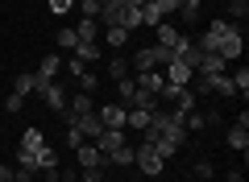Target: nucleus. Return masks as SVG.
I'll list each match as a JSON object with an SVG mask.
<instances>
[{
	"label": "nucleus",
	"instance_id": "nucleus-1",
	"mask_svg": "<svg viewBox=\"0 0 249 182\" xmlns=\"http://www.w3.org/2000/svg\"><path fill=\"white\" fill-rule=\"evenodd\" d=\"M170 58H175V54L162 50V46H145V50L133 54V62H129V75H142V70H162Z\"/></svg>",
	"mask_w": 249,
	"mask_h": 182
},
{
	"label": "nucleus",
	"instance_id": "nucleus-2",
	"mask_svg": "<svg viewBox=\"0 0 249 182\" xmlns=\"http://www.w3.org/2000/svg\"><path fill=\"white\" fill-rule=\"evenodd\" d=\"M133 165H137L142 174H150V178H158V174L166 170V162H162V157L154 153V145H145V141L137 145V157H133Z\"/></svg>",
	"mask_w": 249,
	"mask_h": 182
},
{
	"label": "nucleus",
	"instance_id": "nucleus-3",
	"mask_svg": "<svg viewBox=\"0 0 249 182\" xmlns=\"http://www.w3.org/2000/svg\"><path fill=\"white\" fill-rule=\"evenodd\" d=\"M37 91H42V99H46V108H50V112H67V87L62 83H42L37 87Z\"/></svg>",
	"mask_w": 249,
	"mask_h": 182
},
{
	"label": "nucleus",
	"instance_id": "nucleus-4",
	"mask_svg": "<svg viewBox=\"0 0 249 182\" xmlns=\"http://www.w3.org/2000/svg\"><path fill=\"white\" fill-rule=\"evenodd\" d=\"M162 75H166V83H170V87H191V79H196V70H191V66H183L178 58H170L166 66H162Z\"/></svg>",
	"mask_w": 249,
	"mask_h": 182
},
{
	"label": "nucleus",
	"instance_id": "nucleus-5",
	"mask_svg": "<svg viewBox=\"0 0 249 182\" xmlns=\"http://www.w3.org/2000/svg\"><path fill=\"white\" fill-rule=\"evenodd\" d=\"M96 116H100V124H104V129H124L129 108H124V104H104V108H96Z\"/></svg>",
	"mask_w": 249,
	"mask_h": 182
},
{
	"label": "nucleus",
	"instance_id": "nucleus-6",
	"mask_svg": "<svg viewBox=\"0 0 249 182\" xmlns=\"http://www.w3.org/2000/svg\"><path fill=\"white\" fill-rule=\"evenodd\" d=\"M170 108H175L178 116H187V112H196V108H199V96L191 91V87H175V96H170Z\"/></svg>",
	"mask_w": 249,
	"mask_h": 182
},
{
	"label": "nucleus",
	"instance_id": "nucleus-7",
	"mask_svg": "<svg viewBox=\"0 0 249 182\" xmlns=\"http://www.w3.org/2000/svg\"><path fill=\"white\" fill-rule=\"evenodd\" d=\"M75 165H79V170H91V165H104V153L96 149V141H83V145L75 149Z\"/></svg>",
	"mask_w": 249,
	"mask_h": 182
},
{
	"label": "nucleus",
	"instance_id": "nucleus-8",
	"mask_svg": "<svg viewBox=\"0 0 249 182\" xmlns=\"http://www.w3.org/2000/svg\"><path fill=\"white\" fill-rule=\"evenodd\" d=\"M216 54H220L224 62H232V58H241V54H245V29H241V33H229V37H224L220 46H216Z\"/></svg>",
	"mask_w": 249,
	"mask_h": 182
},
{
	"label": "nucleus",
	"instance_id": "nucleus-9",
	"mask_svg": "<svg viewBox=\"0 0 249 182\" xmlns=\"http://www.w3.org/2000/svg\"><path fill=\"white\" fill-rule=\"evenodd\" d=\"M175 58L183 62V66H191V70H199V62H204V50H199V46L191 42V37H183V46H178V50H175Z\"/></svg>",
	"mask_w": 249,
	"mask_h": 182
},
{
	"label": "nucleus",
	"instance_id": "nucleus-10",
	"mask_svg": "<svg viewBox=\"0 0 249 182\" xmlns=\"http://www.w3.org/2000/svg\"><path fill=\"white\" fill-rule=\"evenodd\" d=\"M154 33H158V46H162V50H170V54H175L178 46H183V37H187V33H178L175 25H166V21H162V25H154Z\"/></svg>",
	"mask_w": 249,
	"mask_h": 182
},
{
	"label": "nucleus",
	"instance_id": "nucleus-11",
	"mask_svg": "<svg viewBox=\"0 0 249 182\" xmlns=\"http://www.w3.org/2000/svg\"><path fill=\"white\" fill-rule=\"evenodd\" d=\"M71 124L83 132V141H96L100 132H104V124H100V116H96V112H83V116H75Z\"/></svg>",
	"mask_w": 249,
	"mask_h": 182
},
{
	"label": "nucleus",
	"instance_id": "nucleus-12",
	"mask_svg": "<svg viewBox=\"0 0 249 182\" xmlns=\"http://www.w3.org/2000/svg\"><path fill=\"white\" fill-rule=\"evenodd\" d=\"M121 145H129V141H124V129H104V132H100V137H96V149H100V153H112V149H121Z\"/></svg>",
	"mask_w": 249,
	"mask_h": 182
},
{
	"label": "nucleus",
	"instance_id": "nucleus-13",
	"mask_svg": "<svg viewBox=\"0 0 249 182\" xmlns=\"http://www.w3.org/2000/svg\"><path fill=\"white\" fill-rule=\"evenodd\" d=\"M100 37H104L100 46H108V50H124V46H129V29H121V25H104Z\"/></svg>",
	"mask_w": 249,
	"mask_h": 182
},
{
	"label": "nucleus",
	"instance_id": "nucleus-14",
	"mask_svg": "<svg viewBox=\"0 0 249 182\" xmlns=\"http://www.w3.org/2000/svg\"><path fill=\"white\" fill-rule=\"evenodd\" d=\"M224 141H229L232 153H249V129H245V124H232V129L224 132Z\"/></svg>",
	"mask_w": 249,
	"mask_h": 182
},
{
	"label": "nucleus",
	"instance_id": "nucleus-15",
	"mask_svg": "<svg viewBox=\"0 0 249 182\" xmlns=\"http://www.w3.org/2000/svg\"><path fill=\"white\" fill-rule=\"evenodd\" d=\"M116 99H121L124 108H133V104H137V79H133V75L116 79Z\"/></svg>",
	"mask_w": 249,
	"mask_h": 182
},
{
	"label": "nucleus",
	"instance_id": "nucleus-16",
	"mask_svg": "<svg viewBox=\"0 0 249 182\" xmlns=\"http://www.w3.org/2000/svg\"><path fill=\"white\" fill-rule=\"evenodd\" d=\"M58 66H62V54H46V58H42V66L34 70V75H37V87H42V83H50V79L58 75Z\"/></svg>",
	"mask_w": 249,
	"mask_h": 182
},
{
	"label": "nucleus",
	"instance_id": "nucleus-17",
	"mask_svg": "<svg viewBox=\"0 0 249 182\" xmlns=\"http://www.w3.org/2000/svg\"><path fill=\"white\" fill-rule=\"evenodd\" d=\"M150 120H154V112H150V108H129V116H124V129L145 132V129H150Z\"/></svg>",
	"mask_w": 249,
	"mask_h": 182
},
{
	"label": "nucleus",
	"instance_id": "nucleus-18",
	"mask_svg": "<svg viewBox=\"0 0 249 182\" xmlns=\"http://www.w3.org/2000/svg\"><path fill=\"white\" fill-rule=\"evenodd\" d=\"M13 91H17L21 99H25V96H34V91H37V75H34V70H21V75L13 79Z\"/></svg>",
	"mask_w": 249,
	"mask_h": 182
},
{
	"label": "nucleus",
	"instance_id": "nucleus-19",
	"mask_svg": "<svg viewBox=\"0 0 249 182\" xmlns=\"http://www.w3.org/2000/svg\"><path fill=\"white\" fill-rule=\"evenodd\" d=\"M208 87H212V96H237V91H232L229 70H220V75H208Z\"/></svg>",
	"mask_w": 249,
	"mask_h": 182
},
{
	"label": "nucleus",
	"instance_id": "nucleus-20",
	"mask_svg": "<svg viewBox=\"0 0 249 182\" xmlns=\"http://www.w3.org/2000/svg\"><path fill=\"white\" fill-rule=\"evenodd\" d=\"M75 58L79 62H96V58H104V46L100 42H79L75 46Z\"/></svg>",
	"mask_w": 249,
	"mask_h": 182
},
{
	"label": "nucleus",
	"instance_id": "nucleus-21",
	"mask_svg": "<svg viewBox=\"0 0 249 182\" xmlns=\"http://www.w3.org/2000/svg\"><path fill=\"white\" fill-rule=\"evenodd\" d=\"M75 37H79V42H100V21L83 17L79 25H75Z\"/></svg>",
	"mask_w": 249,
	"mask_h": 182
},
{
	"label": "nucleus",
	"instance_id": "nucleus-22",
	"mask_svg": "<svg viewBox=\"0 0 249 182\" xmlns=\"http://www.w3.org/2000/svg\"><path fill=\"white\" fill-rule=\"evenodd\" d=\"M133 157H137L133 145H121V149H112V153L104 157V165H133Z\"/></svg>",
	"mask_w": 249,
	"mask_h": 182
},
{
	"label": "nucleus",
	"instance_id": "nucleus-23",
	"mask_svg": "<svg viewBox=\"0 0 249 182\" xmlns=\"http://www.w3.org/2000/svg\"><path fill=\"white\" fill-rule=\"evenodd\" d=\"M199 13H204L199 0H183V4H178V17H183L187 25H199Z\"/></svg>",
	"mask_w": 249,
	"mask_h": 182
},
{
	"label": "nucleus",
	"instance_id": "nucleus-24",
	"mask_svg": "<svg viewBox=\"0 0 249 182\" xmlns=\"http://www.w3.org/2000/svg\"><path fill=\"white\" fill-rule=\"evenodd\" d=\"M220 70H229V62H224L220 54H204V62H199V75H220Z\"/></svg>",
	"mask_w": 249,
	"mask_h": 182
},
{
	"label": "nucleus",
	"instance_id": "nucleus-25",
	"mask_svg": "<svg viewBox=\"0 0 249 182\" xmlns=\"http://www.w3.org/2000/svg\"><path fill=\"white\" fill-rule=\"evenodd\" d=\"M50 174V170H58V153H54V149L50 145H42V149H37V174Z\"/></svg>",
	"mask_w": 249,
	"mask_h": 182
},
{
	"label": "nucleus",
	"instance_id": "nucleus-26",
	"mask_svg": "<svg viewBox=\"0 0 249 182\" xmlns=\"http://www.w3.org/2000/svg\"><path fill=\"white\" fill-rule=\"evenodd\" d=\"M42 145H46V141H42V129H37V124H29V129L21 132V149H34V153H37Z\"/></svg>",
	"mask_w": 249,
	"mask_h": 182
},
{
	"label": "nucleus",
	"instance_id": "nucleus-27",
	"mask_svg": "<svg viewBox=\"0 0 249 182\" xmlns=\"http://www.w3.org/2000/svg\"><path fill=\"white\" fill-rule=\"evenodd\" d=\"M229 79H232V91H237V96L245 99V96H249V70H245V66H237Z\"/></svg>",
	"mask_w": 249,
	"mask_h": 182
},
{
	"label": "nucleus",
	"instance_id": "nucleus-28",
	"mask_svg": "<svg viewBox=\"0 0 249 182\" xmlns=\"http://www.w3.org/2000/svg\"><path fill=\"white\" fill-rule=\"evenodd\" d=\"M245 17H249V0H229V21H237V25H241Z\"/></svg>",
	"mask_w": 249,
	"mask_h": 182
},
{
	"label": "nucleus",
	"instance_id": "nucleus-29",
	"mask_svg": "<svg viewBox=\"0 0 249 182\" xmlns=\"http://www.w3.org/2000/svg\"><path fill=\"white\" fill-rule=\"evenodd\" d=\"M162 21H166V17H162V13H158V4H142V25H162Z\"/></svg>",
	"mask_w": 249,
	"mask_h": 182
},
{
	"label": "nucleus",
	"instance_id": "nucleus-30",
	"mask_svg": "<svg viewBox=\"0 0 249 182\" xmlns=\"http://www.w3.org/2000/svg\"><path fill=\"white\" fill-rule=\"evenodd\" d=\"M54 42H58V50H75V46H79V37H75V29H58V37H54Z\"/></svg>",
	"mask_w": 249,
	"mask_h": 182
},
{
	"label": "nucleus",
	"instance_id": "nucleus-31",
	"mask_svg": "<svg viewBox=\"0 0 249 182\" xmlns=\"http://www.w3.org/2000/svg\"><path fill=\"white\" fill-rule=\"evenodd\" d=\"M96 87H100V75H96V70H83V75H79V91H88V96H91Z\"/></svg>",
	"mask_w": 249,
	"mask_h": 182
},
{
	"label": "nucleus",
	"instance_id": "nucleus-32",
	"mask_svg": "<svg viewBox=\"0 0 249 182\" xmlns=\"http://www.w3.org/2000/svg\"><path fill=\"white\" fill-rule=\"evenodd\" d=\"M21 108H25V99H21L17 91H9V96H4V112L13 116V112H21Z\"/></svg>",
	"mask_w": 249,
	"mask_h": 182
},
{
	"label": "nucleus",
	"instance_id": "nucleus-33",
	"mask_svg": "<svg viewBox=\"0 0 249 182\" xmlns=\"http://www.w3.org/2000/svg\"><path fill=\"white\" fill-rule=\"evenodd\" d=\"M108 75H112V79H124V75H129V62H124V58H112V62H108Z\"/></svg>",
	"mask_w": 249,
	"mask_h": 182
},
{
	"label": "nucleus",
	"instance_id": "nucleus-34",
	"mask_svg": "<svg viewBox=\"0 0 249 182\" xmlns=\"http://www.w3.org/2000/svg\"><path fill=\"white\" fill-rule=\"evenodd\" d=\"M212 174H216V165H212V162H196V178L212 182Z\"/></svg>",
	"mask_w": 249,
	"mask_h": 182
},
{
	"label": "nucleus",
	"instance_id": "nucleus-35",
	"mask_svg": "<svg viewBox=\"0 0 249 182\" xmlns=\"http://www.w3.org/2000/svg\"><path fill=\"white\" fill-rule=\"evenodd\" d=\"M75 9V0H50V13L54 17H62V13H71Z\"/></svg>",
	"mask_w": 249,
	"mask_h": 182
},
{
	"label": "nucleus",
	"instance_id": "nucleus-36",
	"mask_svg": "<svg viewBox=\"0 0 249 182\" xmlns=\"http://www.w3.org/2000/svg\"><path fill=\"white\" fill-rule=\"evenodd\" d=\"M154 4H158L162 17H170V13H178V4H183V0H154Z\"/></svg>",
	"mask_w": 249,
	"mask_h": 182
},
{
	"label": "nucleus",
	"instance_id": "nucleus-37",
	"mask_svg": "<svg viewBox=\"0 0 249 182\" xmlns=\"http://www.w3.org/2000/svg\"><path fill=\"white\" fill-rule=\"evenodd\" d=\"M79 9H83V17L96 21V17H100V0H79Z\"/></svg>",
	"mask_w": 249,
	"mask_h": 182
},
{
	"label": "nucleus",
	"instance_id": "nucleus-38",
	"mask_svg": "<svg viewBox=\"0 0 249 182\" xmlns=\"http://www.w3.org/2000/svg\"><path fill=\"white\" fill-rule=\"evenodd\" d=\"M13 182H37L34 170H21V165H13Z\"/></svg>",
	"mask_w": 249,
	"mask_h": 182
},
{
	"label": "nucleus",
	"instance_id": "nucleus-39",
	"mask_svg": "<svg viewBox=\"0 0 249 182\" xmlns=\"http://www.w3.org/2000/svg\"><path fill=\"white\" fill-rule=\"evenodd\" d=\"M100 178H104V165H91V170H83L79 182H100Z\"/></svg>",
	"mask_w": 249,
	"mask_h": 182
},
{
	"label": "nucleus",
	"instance_id": "nucleus-40",
	"mask_svg": "<svg viewBox=\"0 0 249 182\" xmlns=\"http://www.w3.org/2000/svg\"><path fill=\"white\" fill-rule=\"evenodd\" d=\"M67 145H71V149H79V145H83V132L75 129V124H71V129H67Z\"/></svg>",
	"mask_w": 249,
	"mask_h": 182
},
{
	"label": "nucleus",
	"instance_id": "nucleus-41",
	"mask_svg": "<svg viewBox=\"0 0 249 182\" xmlns=\"http://www.w3.org/2000/svg\"><path fill=\"white\" fill-rule=\"evenodd\" d=\"M67 70H71V75H75V79H79V75H83V70H88V62H79V58H67Z\"/></svg>",
	"mask_w": 249,
	"mask_h": 182
},
{
	"label": "nucleus",
	"instance_id": "nucleus-42",
	"mask_svg": "<svg viewBox=\"0 0 249 182\" xmlns=\"http://www.w3.org/2000/svg\"><path fill=\"white\" fill-rule=\"evenodd\" d=\"M0 182H13V165L9 162H0Z\"/></svg>",
	"mask_w": 249,
	"mask_h": 182
},
{
	"label": "nucleus",
	"instance_id": "nucleus-43",
	"mask_svg": "<svg viewBox=\"0 0 249 182\" xmlns=\"http://www.w3.org/2000/svg\"><path fill=\"white\" fill-rule=\"evenodd\" d=\"M224 178H229V182H245V174H241V170H229Z\"/></svg>",
	"mask_w": 249,
	"mask_h": 182
},
{
	"label": "nucleus",
	"instance_id": "nucleus-44",
	"mask_svg": "<svg viewBox=\"0 0 249 182\" xmlns=\"http://www.w3.org/2000/svg\"><path fill=\"white\" fill-rule=\"evenodd\" d=\"M46 182H62V178H58V170H50V174H46Z\"/></svg>",
	"mask_w": 249,
	"mask_h": 182
},
{
	"label": "nucleus",
	"instance_id": "nucleus-45",
	"mask_svg": "<svg viewBox=\"0 0 249 182\" xmlns=\"http://www.w3.org/2000/svg\"><path fill=\"white\" fill-rule=\"evenodd\" d=\"M142 4H154V0H142Z\"/></svg>",
	"mask_w": 249,
	"mask_h": 182
},
{
	"label": "nucleus",
	"instance_id": "nucleus-46",
	"mask_svg": "<svg viewBox=\"0 0 249 182\" xmlns=\"http://www.w3.org/2000/svg\"><path fill=\"white\" fill-rule=\"evenodd\" d=\"M71 182H79V178H71Z\"/></svg>",
	"mask_w": 249,
	"mask_h": 182
}]
</instances>
